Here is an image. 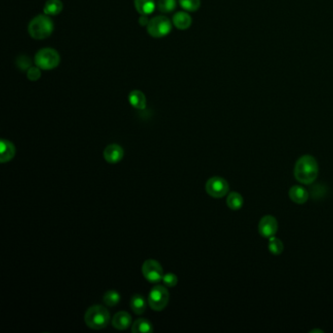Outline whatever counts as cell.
<instances>
[{
    "mask_svg": "<svg viewBox=\"0 0 333 333\" xmlns=\"http://www.w3.org/2000/svg\"><path fill=\"white\" fill-rule=\"evenodd\" d=\"M319 174V165L312 155H303L300 157L294 168L295 178L302 184L310 185L317 179Z\"/></svg>",
    "mask_w": 333,
    "mask_h": 333,
    "instance_id": "1",
    "label": "cell"
},
{
    "mask_svg": "<svg viewBox=\"0 0 333 333\" xmlns=\"http://www.w3.org/2000/svg\"><path fill=\"white\" fill-rule=\"evenodd\" d=\"M54 30V23L50 16L44 14L35 17L28 24L27 31L29 36L36 40L47 39Z\"/></svg>",
    "mask_w": 333,
    "mask_h": 333,
    "instance_id": "2",
    "label": "cell"
},
{
    "mask_svg": "<svg viewBox=\"0 0 333 333\" xmlns=\"http://www.w3.org/2000/svg\"><path fill=\"white\" fill-rule=\"evenodd\" d=\"M110 312L101 305H95L90 307L84 316V321L86 325L92 329H103L109 325Z\"/></svg>",
    "mask_w": 333,
    "mask_h": 333,
    "instance_id": "3",
    "label": "cell"
},
{
    "mask_svg": "<svg viewBox=\"0 0 333 333\" xmlns=\"http://www.w3.org/2000/svg\"><path fill=\"white\" fill-rule=\"evenodd\" d=\"M61 62L59 53L53 48H42L35 57V64L43 71H51L57 68Z\"/></svg>",
    "mask_w": 333,
    "mask_h": 333,
    "instance_id": "4",
    "label": "cell"
},
{
    "mask_svg": "<svg viewBox=\"0 0 333 333\" xmlns=\"http://www.w3.org/2000/svg\"><path fill=\"white\" fill-rule=\"evenodd\" d=\"M172 25V22L167 17L156 16L150 19L147 30L148 34L154 39H161L171 32Z\"/></svg>",
    "mask_w": 333,
    "mask_h": 333,
    "instance_id": "5",
    "label": "cell"
},
{
    "mask_svg": "<svg viewBox=\"0 0 333 333\" xmlns=\"http://www.w3.org/2000/svg\"><path fill=\"white\" fill-rule=\"evenodd\" d=\"M169 301V293L165 286L155 285L149 294V305L154 311L160 312L166 307Z\"/></svg>",
    "mask_w": 333,
    "mask_h": 333,
    "instance_id": "6",
    "label": "cell"
},
{
    "mask_svg": "<svg viewBox=\"0 0 333 333\" xmlns=\"http://www.w3.org/2000/svg\"><path fill=\"white\" fill-rule=\"evenodd\" d=\"M142 272L145 277V279L148 282L156 283L162 281V278L164 276L163 269L161 265L153 259H149L145 261V263L142 266Z\"/></svg>",
    "mask_w": 333,
    "mask_h": 333,
    "instance_id": "7",
    "label": "cell"
},
{
    "mask_svg": "<svg viewBox=\"0 0 333 333\" xmlns=\"http://www.w3.org/2000/svg\"><path fill=\"white\" fill-rule=\"evenodd\" d=\"M205 190L210 196L221 198L229 192V184L222 177H212L206 182Z\"/></svg>",
    "mask_w": 333,
    "mask_h": 333,
    "instance_id": "8",
    "label": "cell"
},
{
    "mask_svg": "<svg viewBox=\"0 0 333 333\" xmlns=\"http://www.w3.org/2000/svg\"><path fill=\"white\" fill-rule=\"evenodd\" d=\"M279 225L278 221L274 216L266 215L260 220L259 223V232L265 238H272L278 231Z\"/></svg>",
    "mask_w": 333,
    "mask_h": 333,
    "instance_id": "9",
    "label": "cell"
},
{
    "mask_svg": "<svg viewBox=\"0 0 333 333\" xmlns=\"http://www.w3.org/2000/svg\"><path fill=\"white\" fill-rule=\"evenodd\" d=\"M124 156L123 149L116 144L109 145L104 151V157L109 163H117Z\"/></svg>",
    "mask_w": 333,
    "mask_h": 333,
    "instance_id": "10",
    "label": "cell"
},
{
    "mask_svg": "<svg viewBox=\"0 0 333 333\" xmlns=\"http://www.w3.org/2000/svg\"><path fill=\"white\" fill-rule=\"evenodd\" d=\"M113 326L118 330L127 329L130 325H132V318L127 312H118L115 315L112 320Z\"/></svg>",
    "mask_w": 333,
    "mask_h": 333,
    "instance_id": "11",
    "label": "cell"
},
{
    "mask_svg": "<svg viewBox=\"0 0 333 333\" xmlns=\"http://www.w3.org/2000/svg\"><path fill=\"white\" fill-rule=\"evenodd\" d=\"M16 154V148L13 143L8 140H1L0 142V161L2 163L10 161Z\"/></svg>",
    "mask_w": 333,
    "mask_h": 333,
    "instance_id": "12",
    "label": "cell"
},
{
    "mask_svg": "<svg viewBox=\"0 0 333 333\" xmlns=\"http://www.w3.org/2000/svg\"><path fill=\"white\" fill-rule=\"evenodd\" d=\"M192 17L190 16V14L187 13L185 11L177 12L172 18L173 26L181 30L188 29L190 26H192Z\"/></svg>",
    "mask_w": 333,
    "mask_h": 333,
    "instance_id": "13",
    "label": "cell"
},
{
    "mask_svg": "<svg viewBox=\"0 0 333 333\" xmlns=\"http://www.w3.org/2000/svg\"><path fill=\"white\" fill-rule=\"evenodd\" d=\"M130 105L137 110H145L147 106V99L145 94L140 90H134L130 92L128 96Z\"/></svg>",
    "mask_w": 333,
    "mask_h": 333,
    "instance_id": "14",
    "label": "cell"
},
{
    "mask_svg": "<svg viewBox=\"0 0 333 333\" xmlns=\"http://www.w3.org/2000/svg\"><path fill=\"white\" fill-rule=\"evenodd\" d=\"M134 5L138 13L147 16L154 13L157 6L154 0H134Z\"/></svg>",
    "mask_w": 333,
    "mask_h": 333,
    "instance_id": "15",
    "label": "cell"
},
{
    "mask_svg": "<svg viewBox=\"0 0 333 333\" xmlns=\"http://www.w3.org/2000/svg\"><path fill=\"white\" fill-rule=\"evenodd\" d=\"M289 197L292 202L298 205H303L308 201L309 193L307 191L301 186H293L289 190Z\"/></svg>",
    "mask_w": 333,
    "mask_h": 333,
    "instance_id": "16",
    "label": "cell"
},
{
    "mask_svg": "<svg viewBox=\"0 0 333 333\" xmlns=\"http://www.w3.org/2000/svg\"><path fill=\"white\" fill-rule=\"evenodd\" d=\"M63 8L64 5L61 0H47L44 5L43 12L48 16H56L63 11Z\"/></svg>",
    "mask_w": 333,
    "mask_h": 333,
    "instance_id": "17",
    "label": "cell"
},
{
    "mask_svg": "<svg viewBox=\"0 0 333 333\" xmlns=\"http://www.w3.org/2000/svg\"><path fill=\"white\" fill-rule=\"evenodd\" d=\"M130 307L137 315H142L147 309V302L145 298L140 294H134L130 300Z\"/></svg>",
    "mask_w": 333,
    "mask_h": 333,
    "instance_id": "18",
    "label": "cell"
},
{
    "mask_svg": "<svg viewBox=\"0 0 333 333\" xmlns=\"http://www.w3.org/2000/svg\"><path fill=\"white\" fill-rule=\"evenodd\" d=\"M131 331L133 333H152L154 332V327L151 321L139 319L133 322Z\"/></svg>",
    "mask_w": 333,
    "mask_h": 333,
    "instance_id": "19",
    "label": "cell"
},
{
    "mask_svg": "<svg viewBox=\"0 0 333 333\" xmlns=\"http://www.w3.org/2000/svg\"><path fill=\"white\" fill-rule=\"evenodd\" d=\"M244 205L243 196L237 192H231L227 198V205L231 210H239Z\"/></svg>",
    "mask_w": 333,
    "mask_h": 333,
    "instance_id": "20",
    "label": "cell"
},
{
    "mask_svg": "<svg viewBox=\"0 0 333 333\" xmlns=\"http://www.w3.org/2000/svg\"><path fill=\"white\" fill-rule=\"evenodd\" d=\"M157 8L162 13H171L177 7L176 0H158L157 1Z\"/></svg>",
    "mask_w": 333,
    "mask_h": 333,
    "instance_id": "21",
    "label": "cell"
},
{
    "mask_svg": "<svg viewBox=\"0 0 333 333\" xmlns=\"http://www.w3.org/2000/svg\"><path fill=\"white\" fill-rule=\"evenodd\" d=\"M103 301L107 306L110 307H114L117 305L120 301V295L118 292H116L115 290H110L108 292H106V294L104 295L103 297Z\"/></svg>",
    "mask_w": 333,
    "mask_h": 333,
    "instance_id": "22",
    "label": "cell"
},
{
    "mask_svg": "<svg viewBox=\"0 0 333 333\" xmlns=\"http://www.w3.org/2000/svg\"><path fill=\"white\" fill-rule=\"evenodd\" d=\"M180 6L187 12H195L201 7V0H179Z\"/></svg>",
    "mask_w": 333,
    "mask_h": 333,
    "instance_id": "23",
    "label": "cell"
},
{
    "mask_svg": "<svg viewBox=\"0 0 333 333\" xmlns=\"http://www.w3.org/2000/svg\"><path fill=\"white\" fill-rule=\"evenodd\" d=\"M269 250L274 255H280L283 250V244L277 238H270Z\"/></svg>",
    "mask_w": 333,
    "mask_h": 333,
    "instance_id": "24",
    "label": "cell"
},
{
    "mask_svg": "<svg viewBox=\"0 0 333 333\" xmlns=\"http://www.w3.org/2000/svg\"><path fill=\"white\" fill-rule=\"evenodd\" d=\"M16 65L19 68V70L26 72L31 65V59L26 55H21L16 60Z\"/></svg>",
    "mask_w": 333,
    "mask_h": 333,
    "instance_id": "25",
    "label": "cell"
},
{
    "mask_svg": "<svg viewBox=\"0 0 333 333\" xmlns=\"http://www.w3.org/2000/svg\"><path fill=\"white\" fill-rule=\"evenodd\" d=\"M26 77L28 78V80H30V81H38L41 77V69L39 68L38 65L30 66L26 71Z\"/></svg>",
    "mask_w": 333,
    "mask_h": 333,
    "instance_id": "26",
    "label": "cell"
},
{
    "mask_svg": "<svg viewBox=\"0 0 333 333\" xmlns=\"http://www.w3.org/2000/svg\"><path fill=\"white\" fill-rule=\"evenodd\" d=\"M162 282L167 287H174L178 283V279L174 274H165L162 278Z\"/></svg>",
    "mask_w": 333,
    "mask_h": 333,
    "instance_id": "27",
    "label": "cell"
},
{
    "mask_svg": "<svg viewBox=\"0 0 333 333\" xmlns=\"http://www.w3.org/2000/svg\"><path fill=\"white\" fill-rule=\"evenodd\" d=\"M149 22H150V20H149V18H148V16L147 15H141V17H140V19H139V24H140V26H148V24H149Z\"/></svg>",
    "mask_w": 333,
    "mask_h": 333,
    "instance_id": "28",
    "label": "cell"
}]
</instances>
